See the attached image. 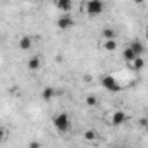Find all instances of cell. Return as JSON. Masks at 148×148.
Listing matches in <instances>:
<instances>
[{"mask_svg":"<svg viewBox=\"0 0 148 148\" xmlns=\"http://www.w3.org/2000/svg\"><path fill=\"white\" fill-rule=\"evenodd\" d=\"M125 119H127V115H125L124 112H120V110H119V112H115V113H113V117H112V124H113V125H120V124H124V122H125Z\"/></svg>","mask_w":148,"mask_h":148,"instance_id":"obj_9","label":"cell"},{"mask_svg":"<svg viewBox=\"0 0 148 148\" xmlns=\"http://www.w3.org/2000/svg\"><path fill=\"white\" fill-rule=\"evenodd\" d=\"M122 58H124V61H125V63H131V61L136 58V54H134V52H132V49L127 45V47L122 51Z\"/></svg>","mask_w":148,"mask_h":148,"instance_id":"obj_13","label":"cell"},{"mask_svg":"<svg viewBox=\"0 0 148 148\" xmlns=\"http://www.w3.org/2000/svg\"><path fill=\"white\" fill-rule=\"evenodd\" d=\"M84 11H86L87 16L96 18V16L103 14V11H105V2H103V0H87L86 5H84Z\"/></svg>","mask_w":148,"mask_h":148,"instance_id":"obj_2","label":"cell"},{"mask_svg":"<svg viewBox=\"0 0 148 148\" xmlns=\"http://www.w3.org/2000/svg\"><path fill=\"white\" fill-rule=\"evenodd\" d=\"M145 0H134V4H143Z\"/></svg>","mask_w":148,"mask_h":148,"instance_id":"obj_18","label":"cell"},{"mask_svg":"<svg viewBox=\"0 0 148 148\" xmlns=\"http://www.w3.org/2000/svg\"><path fill=\"white\" fill-rule=\"evenodd\" d=\"M103 49L108 51V52H113V51L117 49V40H115V38H106V40L103 42Z\"/></svg>","mask_w":148,"mask_h":148,"instance_id":"obj_11","label":"cell"},{"mask_svg":"<svg viewBox=\"0 0 148 148\" xmlns=\"http://www.w3.org/2000/svg\"><path fill=\"white\" fill-rule=\"evenodd\" d=\"M129 47L132 49V52L136 54V56H143L145 54V51H146V47H145V44L139 40V38H134V40H131V44H129Z\"/></svg>","mask_w":148,"mask_h":148,"instance_id":"obj_5","label":"cell"},{"mask_svg":"<svg viewBox=\"0 0 148 148\" xmlns=\"http://www.w3.org/2000/svg\"><path fill=\"white\" fill-rule=\"evenodd\" d=\"M56 7L61 12H70L73 7V0H56Z\"/></svg>","mask_w":148,"mask_h":148,"instance_id":"obj_6","label":"cell"},{"mask_svg":"<svg viewBox=\"0 0 148 148\" xmlns=\"http://www.w3.org/2000/svg\"><path fill=\"white\" fill-rule=\"evenodd\" d=\"M32 45H33V40H32L30 35H23V37L19 38V49H21V51H30Z\"/></svg>","mask_w":148,"mask_h":148,"instance_id":"obj_7","label":"cell"},{"mask_svg":"<svg viewBox=\"0 0 148 148\" xmlns=\"http://www.w3.org/2000/svg\"><path fill=\"white\" fill-rule=\"evenodd\" d=\"M129 64H131V68H132V70L139 71V70H143V68H145V59H143L141 56H136V58H134Z\"/></svg>","mask_w":148,"mask_h":148,"instance_id":"obj_10","label":"cell"},{"mask_svg":"<svg viewBox=\"0 0 148 148\" xmlns=\"http://www.w3.org/2000/svg\"><path fill=\"white\" fill-rule=\"evenodd\" d=\"M86 103H87V106H96L98 105V98L96 96H87L86 98Z\"/></svg>","mask_w":148,"mask_h":148,"instance_id":"obj_15","label":"cell"},{"mask_svg":"<svg viewBox=\"0 0 148 148\" xmlns=\"http://www.w3.org/2000/svg\"><path fill=\"white\" fill-rule=\"evenodd\" d=\"M71 26H73V18H71L68 12H64L63 16L58 18V28H59V30H68V28H71Z\"/></svg>","mask_w":148,"mask_h":148,"instance_id":"obj_4","label":"cell"},{"mask_svg":"<svg viewBox=\"0 0 148 148\" xmlns=\"http://www.w3.org/2000/svg\"><path fill=\"white\" fill-rule=\"evenodd\" d=\"M52 125L56 127V131H58L59 134H66V132H70V129H71L70 115H68L66 112H59V113H56V115L52 117Z\"/></svg>","mask_w":148,"mask_h":148,"instance_id":"obj_1","label":"cell"},{"mask_svg":"<svg viewBox=\"0 0 148 148\" xmlns=\"http://www.w3.org/2000/svg\"><path fill=\"white\" fill-rule=\"evenodd\" d=\"M4 138H5V129H4V127H0V141H2Z\"/></svg>","mask_w":148,"mask_h":148,"instance_id":"obj_17","label":"cell"},{"mask_svg":"<svg viewBox=\"0 0 148 148\" xmlns=\"http://www.w3.org/2000/svg\"><path fill=\"white\" fill-rule=\"evenodd\" d=\"M101 37L106 40V38H117V32L113 30V28H103V32H101Z\"/></svg>","mask_w":148,"mask_h":148,"instance_id":"obj_14","label":"cell"},{"mask_svg":"<svg viewBox=\"0 0 148 148\" xmlns=\"http://www.w3.org/2000/svg\"><path fill=\"white\" fill-rule=\"evenodd\" d=\"M101 86H103L106 91H110V92H119V91L122 89L120 84L117 82V79L112 77V75H103V77H101Z\"/></svg>","mask_w":148,"mask_h":148,"instance_id":"obj_3","label":"cell"},{"mask_svg":"<svg viewBox=\"0 0 148 148\" xmlns=\"http://www.w3.org/2000/svg\"><path fill=\"white\" fill-rule=\"evenodd\" d=\"M54 96H56V89H54V87H45V89L42 91V98H44V101H47V103H49Z\"/></svg>","mask_w":148,"mask_h":148,"instance_id":"obj_12","label":"cell"},{"mask_svg":"<svg viewBox=\"0 0 148 148\" xmlns=\"http://www.w3.org/2000/svg\"><path fill=\"white\" fill-rule=\"evenodd\" d=\"M96 138V131H86V139H94Z\"/></svg>","mask_w":148,"mask_h":148,"instance_id":"obj_16","label":"cell"},{"mask_svg":"<svg viewBox=\"0 0 148 148\" xmlns=\"http://www.w3.org/2000/svg\"><path fill=\"white\" fill-rule=\"evenodd\" d=\"M40 66H42V59H40L38 56H32V58L28 59V70H32V71H37Z\"/></svg>","mask_w":148,"mask_h":148,"instance_id":"obj_8","label":"cell"}]
</instances>
